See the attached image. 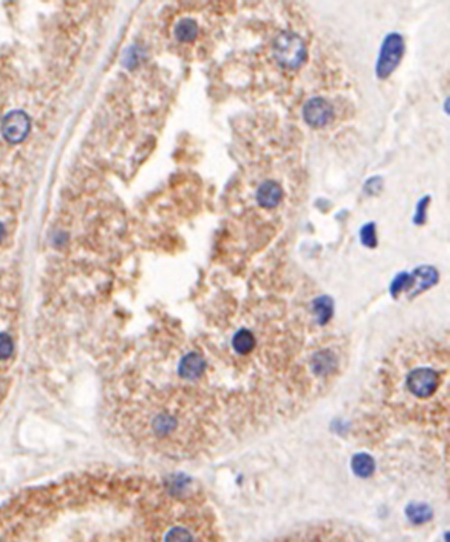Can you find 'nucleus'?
<instances>
[{"instance_id":"nucleus-1","label":"nucleus","mask_w":450,"mask_h":542,"mask_svg":"<svg viewBox=\"0 0 450 542\" xmlns=\"http://www.w3.org/2000/svg\"><path fill=\"white\" fill-rule=\"evenodd\" d=\"M49 131V96L19 69H0V180L22 177L42 154Z\"/></svg>"},{"instance_id":"nucleus-2","label":"nucleus","mask_w":450,"mask_h":542,"mask_svg":"<svg viewBox=\"0 0 450 542\" xmlns=\"http://www.w3.org/2000/svg\"><path fill=\"white\" fill-rule=\"evenodd\" d=\"M273 55L283 69L297 70L307 60V46L297 32L282 31L273 42Z\"/></svg>"},{"instance_id":"nucleus-3","label":"nucleus","mask_w":450,"mask_h":542,"mask_svg":"<svg viewBox=\"0 0 450 542\" xmlns=\"http://www.w3.org/2000/svg\"><path fill=\"white\" fill-rule=\"evenodd\" d=\"M405 52L406 45L403 36L399 32H389L380 45L378 61H376V77L379 79L389 78L402 63Z\"/></svg>"},{"instance_id":"nucleus-4","label":"nucleus","mask_w":450,"mask_h":542,"mask_svg":"<svg viewBox=\"0 0 450 542\" xmlns=\"http://www.w3.org/2000/svg\"><path fill=\"white\" fill-rule=\"evenodd\" d=\"M11 189L10 183L0 180V250L11 244L19 224L17 200Z\"/></svg>"},{"instance_id":"nucleus-5","label":"nucleus","mask_w":450,"mask_h":542,"mask_svg":"<svg viewBox=\"0 0 450 542\" xmlns=\"http://www.w3.org/2000/svg\"><path fill=\"white\" fill-rule=\"evenodd\" d=\"M274 542H365L359 538L355 532H350L342 527H309L307 530H300L292 533L283 539Z\"/></svg>"},{"instance_id":"nucleus-6","label":"nucleus","mask_w":450,"mask_h":542,"mask_svg":"<svg viewBox=\"0 0 450 542\" xmlns=\"http://www.w3.org/2000/svg\"><path fill=\"white\" fill-rule=\"evenodd\" d=\"M301 116L310 128H324L332 122L335 111L329 101L321 96H314L303 105Z\"/></svg>"},{"instance_id":"nucleus-7","label":"nucleus","mask_w":450,"mask_h":542,"mask_svg":"<svg viewBox=\"0 0 450 542\" xmlns=\"http://www.w3.org/2000/svg\"><path fill=\"white\" fill-rule=\"evenodd\" d=\"M284 196L282 186L274 180H265L260 183L256 191V201L260 208L274 209L279 206Z\"/></svg>"},{"instance_id":"nucleus-8","label":"nucleus","mask_w":450,"mask_h":542,"mask_svg":"<svg viewBox=\"0 0 450 542\" xmlns=\"http://www.w3.org/2000/svg\"><path fill=\"white\" fill-rule=\"evenodd\" d=\"M200 34V24L192 17L178 19L174 26V37L179 43H193Z\"/></svg>"},{"instance_id":"nucleus-9","label":"nucleus","mask_w":450,"mask_h":542,"mask_svg":"<svg viewBox=\"0 0 450 542\" xmlns=\"http://www.w3.org/2000/svg\"><path fill=\"white\" fill-rule=\"evenodd\" d=\"M256 343L257 341L255 334H252L250 330H245V327L237 331L232 339V346L236 354L239 355L250 354V352L256 348Z\"/></svg>"},{"instance_id":"nucleus-10","label":"nucleus","mask_w":450,"mask_h":542,"mask_svg":"<svg viewBox=\"0 0 450 542\" xmlns=\"http://www.w3.org/2000/svg\"><path fill=\"white\" fill-rule=\"evenodd\" d=\"M312 313L316 318L318 325H327L333 317V302L329 297V295H321V297H316L312 302Z\"/></svg>"},{"instance_id":"nucleus-11","label":"nucleus","mask_w":450,"mask_h":542,"mask_svg":"<svg viewBox=\"0 0 450 542\" xmlns=\"http://www.w3.org/2000/svg\"><path fill=\"white\" fill-rule=\"evenodd\" d=\"M412 276L421 279V282L419 284V288L415 290L414 294L421 293L423 290L429 288V286L435 285L437 281H438V273H437V270H435V268H432V267H426V265L420 267V268H417V270L414 271V274H412Z\"/></svg>"},{"instance_id":"nucleus-12","label":"nucleus","mask_w":450,"mask_h":542,"mask_svg":"<svg viewBox=\"0 0 450 542\" xmlns=\"http://www.w3.org/2000/svg\"><path fill=\"white\" fill-rule=\"evenodd\" d=\"M359 240L368 249L378 247V235H376V223H367L359 230Z\"/></svg>"},{"instance_id":"nucleus-13","label":"nucleus","mask_w":450,"mask_h":542,"mask_svg":"<svg viewBox=\"0 0 450 542\" xmlns=\"http://www.w3.org/2000/svg\"><path fill=\"white\" fill-rule=\"evenodd\" d=\"M429 204H431V195L421 196V199L419 200V203H417L415 213H414V218H412L415 226H423L428 221V208H429Z\"/></svg>"},{"instance_id":"nucleus-14","label":"nucleus","mask_w":450,"mask_h":542,"mask_svg":"<svg viewBox=\"0 0 450 542\" xmlns=\"http://www.w3.org/2000/svg\"><path fill=\"white\" fill-rule=\"evenodd\" d=\"M353 467L359 475L367 477V475H370L373 472V460L365 454L356 456L353 460Z\"/></svg>"},{"instance_id":"nucleus-15","label":"nucleus","mask_w":450,"mask_h":542,"mask_svg":"<svg viewBox=\"0 0 450 542\" xmlns=\"http://www.w3.org/2000/svg\"><path fill=\"white\" fill-rule=\"evenodd\" d=\"M383 189V178L380 176L370 177L364 183V194L368 196H376L382 192Z\"/></svg>"},{"instance_id":"nucleus-16","label":"nucleus","mask_w":450,"mask_h":542,"mask_svg":"<svg viewBox=\"0 0 450 542\" xmlns=\"http://www.w3.org/2000/svg\"><path fill=\"white\" fill-rule=\"evenodd\" d=\"M408 515L411 516V520H414L417 522H423V521H426V520L431 518L432 512L429 511L428 506L420 504V506H411V507H409L408 509Z\"/></svg>"},{"instance_id":"nucleus-17","label":"nucleus","mask_w":450,"mask_h":542,"mask_svg":"<svg viewBox=\"0 0 450 542\" xmlns=\"http://www.w3.org/2000/svg\"><path fill=\"white\" fill-rule=\"evenodd\" d=\"M411 281H412V276H411V274H408V273H400V274L394 279V281H392V284H391V294L396 297V295H399L400 291L406 288V286L409 285V282H411Z\"/></svg>"}]
</instances>
